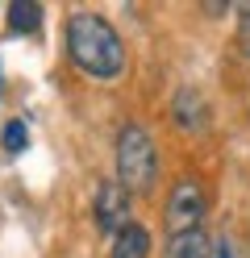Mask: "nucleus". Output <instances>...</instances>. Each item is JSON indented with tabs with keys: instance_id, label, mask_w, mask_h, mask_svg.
<instances>
[{
	"instance_id": "9",
	"label": "nucleus",
	"mask_w": 250,
	"mask_h": 258,
	"mask_svg": "<svg viewBox=\"0 0 250 258\" xmlns=\"http://www.w3.org/2000/svg\"><path fill=\"white\" fill-rule=\"evenodd\" d=\"M25 138H29V134H25V121H9V125H5V150H9V154H21V150H25Z\"/></svg>"
},
{
	"instance_id": "4",
	"label": "nucleus",
	"mask_w": 250,
	"mask_h": 258,
	"mask_svg": "<svg viewBox=\"0 0 250 258\" xmlns=\"http://www.w3.org/2000/svg\"><path fill=\"white\" fill-rule=\"evenodd\" d=\"M96 225L100 233H113V237L129 225V191L117 179H105L96 187Z\"/></svg>"
},
{
	"instance_id": "3",
	"label": "nucleus",
	"mask_w": 250,
	"mask_h": 258,
	"mask_svg": "<svg viewBox=\"0 0 250 258\" xmlns=\"http://www.w3.org/2000/svg\"><path fill=\"white\" fill-rule=\"evenodd\" d=\"M205 208H209V196L205 187L196 179H179L171 187V196H167V208H163V221H167V233H192L200 229V221H205Z\"/></svg>"
},
{
	"instance_id": "2",
	"label": "nucleus",
	"mask_w": 250,
	"mask_h": 258,
	"mask_svg": "<svg viewBox=\"0 0 250 258\" xmlns=\"http://www.w3.org/2000/svg\"><path fill=\"white\" fill-rule=\"evenodd\" d=\"M117 183H121L129 196H146L150 187L159 183V150L150 129L138 121H125L121 134H117Z\"/></svg>"
},
{
	"instance_id": "5",
	"label": "nucleus",
	"mask_w": 250,
	"mask_h": 258,
	"mask_svg": "<svg viewBox=\"0 0 250 258\" xmlns=\"http://www.w3.org/2000/svg\"><path fill=\"white\" fill-rule=\"evenodd\" d=\"M171 117H175V125L179 129H205L209 125V108H205V96L200 92H192V88H183L179 96H175V104H171Z\"/></svg>"
},
{
	"instance_id": "11",
	"label": "nucleus",
	"mask_w": 250,
	"mask_h": 258,
	"mask_svg": "<svg viewBox=\"0 0 250 258\" xmlns=\"http://www.w3.org/2000/svg\"><path fill=\"white\" fill-rule=\"evenodd\" d=\"M200 9H205V13H209V17H221V13H225L229 5H225V0H209V5H200Z\"/></svg>"
},
{
	"instance_id": "6",
	"label": "nucleus",
	"mask_w": 250,
	"mask_h": 258,
	"mask_svg": "<svg viewBox=\"0 0 250 258\" xmlns=\"http://www.w3.org/2000/svg\"><path fill=\"white\" fill-rule=\"evenodd\" d=\"M146 254H150V229L138 221H129L109 246V258H146Z\"/></svg>"
},
{
	"instance_id": "1",
	"label": "nucleus",
	"mask_w": 250,
	"mask_h": 258,
	"mask_svg": "<svg viewBox=\"0 0 250 258\" xmlns=\"http://www.w3.org/2000/svg\"><path fill=\"white\" fill-rule=\"evenodd\" d=\"M67 54L71 62L100 79V84H113V79L125 75V42L113 29V21H105L100 13H71L67 17Z\"/></svg>"
},
{
	"instance_id": "7",
	"label": "nucleus",
	"mask_w": 250,
	"mask_h": 258,
	"mask_svg": "<svg viewBox=\"0 0 250 258\" xmlns=\"http://www.w3.org/2000/svg\"><path fill=\"white\" fill-rule=\"evenodd\" d=\"M213 254V241L205 229H192V233H175L171 241H167L163 258H209Z\"/></svg>"
},
{
	"instance_id": "12",
	"label": "nucleus",
	"mask_w": 250,
	"mask_h": 258,
	"mask_svg": "<svg viewBox=\"0 0 250 258\" xmlns=\"http://www.w3.org/2000/svg\"><path fill=\"white\" fill-rule=\"evenodd\" d=\"M217 258H233V250L225 246V241H221V246H217Z\"/></svg>"
},
{
	"instance_id": "8",
	"label": "nucleus",
	"mask_w": 250,
	"mask_h": 258,
	"mask_svg": "<svg viewBox=\"0 0 250 258\" xmlns=\"http://www.w3.org/2000/svg\"><path fill=\"white\" fill-rule=\"evenodd\" d=\"M9 29L13 34H38L42 29V5H33V0H13L9 5Z\"/></svg>"
},
{
	"instance_id": "10",
	"label": "nucleus",
	"mask_w": 250,
	"mask_h": 258,
	"mask_svg": "<svg viewBox=\"0 0 250 258\" xmlns=\"http://www.w3.org/2000/svg\"><path fill=\"white\" fill-rule=\"evenodd\" d=\"M242 50L250 54V5L242 9Z\"/></svg>"
}]
</instances>
